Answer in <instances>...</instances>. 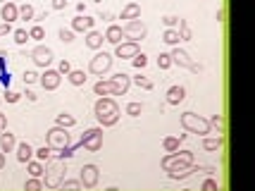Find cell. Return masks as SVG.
Wrapping results in <instances>:
<instances>
[{"instance_id": "cell-36", "label": "cell", "mask_w": 255, "mask_h": 191, "mask_svg": "<svg viewBox=\"0 0 255 191\" xmlns=\"http://www.w3.org/2000/svg\"><path fill=\"white\" fill-rule=\"evenodd\" d=\"M12 36H14V43L17 45H24L26 41H29V31H26V29H14Z\"/></svg>"}, {"instance_id": "cell-38", "label": "cell", "mask_w": 255, "mask_h": 191, "mask_svg": "<svg viewBox=\"0 0 255 191\" xmlns=\"http://www.w3.org/2000/svg\"><path fill=\"white\" fill-rule=\"evenodd\" d=\"M24 191H43V182L31 177V180H26V184H24Z\"/></svg>"}, {"instance_id": "cell-6", "label": "cell", "mask_w": 255, "mask_h": 191, "mask_svg": "<svg viewBox=\"0 0 255 191\" xmlns=\"http://www.w3.org/2000/svg\"><path fill=\"white\" fill-rule=\"evenodd\" d=\"M112 62H115V55L105 53V50H96V55L91 57L89 62V72L96 74V77H103V74H108L112 69Z\"/></svg>"}, {"instance_id": "cell-37", "label": "cell", "mask_w": 255, "mask_h": 191, "mask_svg": "<svg viewBox=\"0 0 255 191\" xmlns=\"http://www.w3.org/2000/svg\"><path fill=\"white\" fill-rule=\"evenodd\" d=\"M60 189L62 191H81V182L79 180H65L60 184Z\"/></svg>"}, {"instance_id": "cell-56", "label": "cell", "mask_w": 255, "mask_h": 191, "mask_svg": "<svg viewBox=\"0 0 255 191\" xmlns=\"http://www.w3.org/2000/svg\"><path fill=\"white\" fill-rule=\"evenodd\" d=\"M100 19H108V22H110V19H112V12H103V14H100Z\"/></svg>"}, {"instance_id": "cell-1", "label": "cell", "mask_w": 255, "mask_h": 191, "mask_svg": "<svg viewBox=\"0 0 255 191\" xmlns=\"http://www.w3.org/2000/svg\"><path fill=\"white\" fill-rule=\"evenodd\" d=\"M93 115H96V120H98L100 127H115V124L120 122V117H122L117 101L110 98V96H103V98L96 101V105H93Z\"/></svg>"}, {"instance_id": "cell-33", "label": "cell", "mask_w": 255, "mask_h": 191, "mask_svg": "<svg viewBox=\"0 0 255 191\" xmlns=\"http://www.w3.org/2000/svg\"><path fill=\"white\" fill-rule=\"evenodd\" d=\"M29 38H31V41H38V43H41V41L45 38V29L41 26V24H33L31 29H29Z\"/></svg>"}, {"instance_id": "cell-15", "label": "cell", "mask_w": 255, "mask_h": 191, "mask_svg": "<svg viewBox=\"0 0 255 191\" xmlns=\"http://www.w3.org/2000/svg\"><path fill=\"white\" fill-rule=\"evenodd\" d=\"M0 17H2V22L5 24H12L19 19V5H14L12 0H7L2 7H0Z\"/></svg>"}, {"instance_id": "cell-48", "label": "cell", "mask_w": 255, "mask_h": 191, "mask_svg": "<svg viewBox=\"0 0 255 191\" xmlns=\"http://www.w3.org/2000/svg\"><path fill=\"white\" fill-rule=\"evenodd\" d=\"M74 156V151H72V148L67 146V148H62V151H60V153H57V158H60V160H67V158H72Z\"/></svg>"}, {"instance_id": "cell-28", "label": "cell", "mask_w": 255, "mask_h": 191, "mask_svg": "<svg viewBox=\"0 0 255 191\" xmlns=\"http://www.w3.org/2000/svg\"><path fill=\"white\" fill-rule=\"evenodd\" d=\"M162 41H165L167 45H172V48H177L181 38H179V31H177V29H165V34H162Z\"/></svg>"}, {"instance_id": "cell-42", "label": "cell", "mask_w": 255, "mask_h": 191, "mask_svg": "<svg viewBox=\"0 0 255 191\" xmlns=\"http://www.w3.org/2000/svg\"><path fill=\"white\" fill-rule=\"evenodd\" d=\"M57 36H60L62 43H72V41H74V31H72V29H60Z\"/></svg>"}, {"instance_id": "cell-29", "label": "cell", "mask_w": 255, "mask_h": 191, "mask_svg": "<svg viewBox=\"0 0 255 191\" xmlns=\"http://www.w3.org/2000/svg\"><path fill=\"white\" fill-rule=\"evenodd\" d=\"M33 17H36V10H33V5H29V2L19 5V19H24V22H33Z\"/></svg>"}, {"instance_id": "cell-24", "label": "cell", "mask_w": 255, "mask_h": 191, "mask_svg": "<svg viewBox=\"0 0 255 191\" xmlns=\"http://www.w3.org/2000/svg\"><path fill=\"white\" fill-rule=\"evenodd\" d=\"M165 172H167V177H169V180H174V182L189 180L191 175H193V170L191 168H172V170H165Z\"/></svg>"}, {"instance_id": "cell-54", "label": "cell", "mask_w": 255, "mask_h": 191, "mask_svg": "<svg viewBox=\"0 0 255 191\" xmlns=\"http://www.w3.org/2000/svg\"><path fill=\"white\" fill-rule=\"evenodd\" d=\"M36 98H38V96H36L33 91H26V101L29 103H36Z\"/></svg>"}, {"instance_id": "cell-47", "label": "cell", "mask_w": 255, "mask_h": 191, "mask_svg": "<svg viewBox=\"0 0 255 191\" xmlns=\"http://www.w3.org/2000/svg\"><path fill=\"white\" fill-rule=\"evenodd\" d=\"M57 72H60V74H69V72H72V65H69V60H62V62H60V67H57Z\"/></svg>"}, {"instance_id": "cell-9", "label": "cell", "mask_w": 255, "mask_h": 191, "mask_svg": "<svg viewBox=\"0 0 255 191\" xmlns=\"http://www.w3.org/2000/svg\"><path fill=\"white\" fill-rule=\"evenodd\" d=\"M169 55H172V65H179V67H186V69H191V72H196V74H198V72H203V65H198V62H193L189 53H186L184 48H179V45L174 48V50H172V53H169Z\"/></svg>"}, {"instance_id": "cell-11", "label": "cell", "mask_w": 255, "mask_h": 191, "mask_svg": "<svg viewBox=\"0 0 255 191\" xmlns=\"http://www.w3.org/2000/svg\"><path fill=\"white\" fill-rule=\"evenodd\" d=\"M53 48H48V45H43V43H38L36 48L31 50V60H33V65L36 67H43V69H48L50 67V62H53Z\"/></svg>"}, {"instance_id": "cell-5", "label": "cell", "mask_w": 255, "mask_h": 191, "mask_svg": "<svg viewBox=\"0 0 255 191\" xmlns=\"http://www.w3.org/2000/svg\"><path fill=\"white\" fill-rule=\"evenodd\" d=\"M162 170H172V168H191L193 165V151H174V153H167L160 160Z\"/></svg>"}, {"instance_id": "cell-26", "label": "cell", "mask_w": 255, "mask_h": 191, "mask_svg": "<svg viewBox=\"0 0 255 191\" xmlns=\"http://www.w3.org/2000/svg\"><path fill=\"white\" fill-rule=\"evenodd\" d=\"M55 124L57 127H65V129H72V127L77 124V117H74V115H69V113H60L55 117Z\"/></svg>"}, {"instance_id": "cell-3", "label": "cell", "mask_w": 255, "mask_h": 191, "mask_svg": "<svg viewBox=\"0 0 255 191\" xmlns=\"http://www.w3.org/2000/svg\"><path fill=\"white\" fill-rule=\"evenodd\" d=\"M72 144V136H69V132H67L65 127H50L48 132H45V146H50L53 151H62V148H67Z\"/></svg>"}, {"instance_id": "cell-44", "label": "cell", "mask_w": 255, "mask_h": 191, "mask_svg": "<svg viewBox=\"0 0 255 191\" xmlns=\"http://www.w3.org/2000/svg\"><path fill=\"white\" fill-rule=\"evenodd\" d=\"M162 24H165L167 29H177V24H179V17H172V14H167L165 19H162Z\"/></svg>"}, {"instance_id": "cell-30", "label": "cell", "mask_w": 255, "mask_h": 191, "mask_svg": "<svg viewBox=\"0 0 255 191\" xmlns=\"http://www.w3.org/2000/svg\"><path fill=\"white\" fill-rule=\"evenodd\" d=\"M179 136H165L162 139V148H165L167 153H174V151H179Z\"/></svg>"}, {"instance_id": "cell-34", "label": "cell", "mask_w": 255, "mask_h": 191, "mask_svg": "<svg viewBox=\"0 0 255 191\" xmlns=\"http://www.w3.org/2000/svg\"><path fill=\"white\" fill-rule=\"evenodd\" d=\"M93 93H96V96H100V98H103V96H110V81H108V79H105V81L100 79L98 84L93 86Z\"/></svg>"}, {"instance_id": "cell-8", "label": "cell", "mask_w": 255, "mask_h": 191, "mask_svg": "<svg viewBox=\"0 0 255 191\" xmlns=\"http://www.w3.org/2000/svg\"><path fill=\"white\" fill-rule=\"evenodd\" d=\"M122 31H124V38H129L131 43H138V41H143L148 36V26L141 19H131V22H127L122 26Z\"/></svg>"}, {"instance_id": "cell-40", "label": "cell", "mask_w": 255, "mask_h": 191, "mask_svg": "<svg viewBox=\"0 0 255 191\" xmlns=\"http://www.w3.org/2000/svg\"><path fill=\"white\" fill-rule=\"evenodd\" d=\"M131 84H136L138 89H145V91L153 89V81H150V79H145V77H133V79H131Z\"/></svg>"}, {"instance_id": "cell-12", "label": "cell", "mask_w": 255, "mask_h": 191, "mask_svg": "<svg viewBox=\"0 0 255 191\" xmlns=\"http://www.w3.org/2000/svg\"><path fill=\"white\" fill-rule=\"evenodd\" d=\"M108 81H110V93L112 96H124V93L129 91V86H131V77H129V74H124V72L110 77Z\"/></svg>"}, {"instance_id": "cell-14", "label": "cell", "mask_w": 255, "mask_h": 191, "mask_svg": "<svg viewBox=\"0 0 255 191\" xmlns=\"http://www.w3.org/2000/svg\"><path fill=\"white\" fill-rule=\"evenodd\" d=\"M136 53H138V43H131V41H122L120 45H115V57L131 60Z\"/></svg>"}, {"instance_id": "cell-31", "label": "cell", "mask_w": 255, "mask_h": 191, "mask_svg": "<svg viewBox=\"0 0 255 191\" xmlns=\"http://www.w3.org/2000/svg\"><path fill=\"white\" fill-rule=\"evenodd\" d=\"M177 31H179V38H181V41H191V38H193V34H191V29H189V24H186V19H179Z\"/></svg>"}, {"instance_id": "cell-49", "label": "cell", "mask_w": 255, "mask_h": 191, "mask_svg": "<svg viewBox=\"0 0 255 191\" xmlns=\"http://www.w3.org/2000/svg\"><path fill=\"white\" fill-rule=\"evenodd\" d=\"M208 122H210V124H215V127H217V124L222 127V124H224V117H222V115H212V117H210V120H208Z\"/></svg>"}, {"instance_id": "cell-21", "label": "cell", "mask_w": 255, "mask_h": 191, "mask_svg": "<svg viewBox=\"0 0 255 191\" xmlns=\"http://www.w3.org/2000/svg\"><path fill=\"white\" fill-rule=\"evenodd\" d=\"M14 151H17V160H19V163H29V160H33V148H31V144H26V141L17 144Z\"/></svg>"}, {"instance_id": "cell-50", "label": "cell", "mask_w": 255, "mask_h": 191, "mask_svg": "<svg viewBox=\"0 0 255 191\" xmlns=\"http://www.w3.org/2000/svg\"><path fill=\"white\" fill-rule=\"evenodd\" d=\"M7 34H12V26L2 22V24H0V38H2V36H7Z\"/></svg>"}, {"instance_id": "cell-43", "label": "cell", "mask_w": 255, "mask_h": 191, "mask_svg": "<svg viewBox=\"0 0 255 191\" xmlns=\"http://www.w3.org/2000/svg\"><path fill=\"white\" fill-rule=\"evenodd\" d=\"M200 191H220V184L215 180H205L200 184Z\"/></svg>"}, {"instance_id": "cell-51", "label": "cell", "mask_w": 255, "mask_h": 191, "mask_svg": "<svg viewBox=\"0 0 255 191\" xmlns=\"http://www.w3.org/2000/svg\"><path fill=\"white\" fill-rule=\"evenodd\" d=\"M67 0H53V10H65Z\"/></svg>"}, {"instance_id": "cell-19", "label": "cell", "mask_w": 255, "mask_h": 191, "mask_svg": "<svg viewBox=\"0 0 255 191\" xmlns=\"http://www.w3.org/2000/svg\"><path fill=\"white\" fill-rule=\"evenodd\" d=\"M105 41L108 43H112V45H120L124 41V31H122V26H117V24H110L108 26V31H105Z\"/></svg>"}, {"instance_id": "cell-32", "label": "cell", "mask_w": 255, "mask_h": 191, "mask_svg": "<svg viewBox=\"0 0 255 191\" xmlns=\"http://www.w3.org/2000/svg\"><path fill=\"white\" fill-rule=\"evenodd\" d=\"M33 158H36V160H41V163H48V160L53 158V148H50V146H41L38 151H33Z\"/></svg>"}, {"instance_id": "cell-27", "label": "cell", "mask_w": 255, "mask_h": 191, "mask_svg": "<svg viewBox=\"0 0 255 191\" xmlns=\"http://www.w3.org/2000/svg\"><path fill=\"white\" fill-rule=\"evenodd\" d=\"M222 146H224V136H217V139L205 136V139H203V148H205V151H220Z\"/></svg>"}, {"instance_id": "cell-46", "label": "cell", "mask_w": 255, "mask_h": 191, "mask_svg": "<svg viewBox=\"0 0 255 191\" xmlns=\"http://www.w3.org/2000/svg\"><path fill=\"white\" fill-rule=\"evenodd\" d=\"M36 81H38V74H36V72H31V69L24 72V84H36Z\"/></svg>"}, {"instance_id": "cell-17", "label": "cell", "mask_w": 255, "mask_h": 191, "mask_svg": "<svg viewBox=\"0 0 255 191\" xmlns=\"http://www.w3.org/2000/svg\"><path fill=\"white\" fill-rule=\"evenodd\" d=\"M103 41H105V36L100 34V31H96V29L86 31V36H84V43H86V48H91V50H100V48H103Z\"/></svg>"}, {"instance_id": "cell-13", "label": "cell", "mask_w": 255, "mask_h": 191, "mask_svg": "<svg viewBox=\"0 0 255 191\" xmlns=\"http://www.w3.org/2000/svg\"><path fill=\"white\" fill-rule=\"evenodd\" d=\"M38 81H41V86H43L45 91H55L60 84H62V74L57 72V69H45L43 74H38Z\"/></svg>"}, {"instance_id": "cell-2", "label": "cell", "mask_w": 255, "mask_h": 191, "mask_svg": "<svg viewBox=\"0 0 255 191\" xmlns=\"http://www.w3.org/2000/svg\"><path fill=\"white\" fill-rule=\"evenodd\" d=\"M179 122L181 127L189 132V134H198V136H208L212 132V124L205 120V117H200L196 113H184L179 117Z\"/></svg>"}, {"instance_id": "cell-23", "label": "cell", "mask_w": 255, "mask_h": 191, "mask_svg": "<svg viewBox=\"0 0 255 191\" xmlns=\"http://www.w3.org/2000/svg\"><path fill=\"white\" fill-rule=\"evenodd\" d=\"M26 170H29V175H31V177L41 180V177L45 175V163H41V160H36V158H33V160L26 163Z\"/></svg>"}, {"instance_id": "cell-53", "label": "cell", "mask_w": 255, "mask_h": 191, "mask_svg": "<svg viewBox=\"0 0 255 191\" xmlns=\"http://www.w3.org/2000/svg\"><path fill=\"white\" fill-rule=\"evenodd\" d=\"M217 22H227V10H224V7L217 12Z\"/></svg>"}, {"instance_id": "cell-35", "label": "cell", "mask_w": 255, "mask_h": 191, "mask_svg": "<svg viewBox=\"0 0 255 191\" xmlns=\"http://www.w3.org/2000/svg\"><path fill=\"white\" fill-rule=\"evenodd\" d=\"M124 113L129 115V117H138V115L143 113V103H136V101H131L127 108H124Z\"/></svg>"}, {"instance_id": "cell-55", "label": "cell", "mask_w": 255, "mask_h": 191, "mask_svg": "<svg viewBox=\"0 0 255 191\" xmlns=\"http://www.w3.org/2000/svg\"><path fill=\"white\" fill-rule=\"evenodd\" d=\"M43 19H48V12H41V14L33 17V22H43Z\"/></svg>"}, {"instance_id": "cell-7", "label": "cell", "mask_w": 255, "mask_h": 191, "mask_svg": "<svg viewBox=\"0 0 255 191\" xmlns=\"http://www.w3.org/2000/svg\"><path fill=\"white\" fill-rule=\"evenodd\" d=\"M79 146H84L91 153H98L103 148V127H93V129H86L84 136L79 139Z\"/></svg>"}, {"instance_id": "cell-45", "label": "cell", "mask_w": 255, "mask_h": 191, "mask_svg": "<svg viewBox=\"0 0 255 191\" xmlns=\"http://www.w3.org/2000/svg\"><path fill=\"white\" fill-rule=\"evenodd\" d=\"M19 98H22V93H17V91H7L5 93V101L7 103H19Z\"/></svg>"}, {"instance_id": "cell-25", "label": "cell", "mask_w": 255, "mask_h": 191, "mask_svg": "<svg viewBox=\"0 0 255 191\" xmlns=\"http://www.w3.org/2000/svg\"><path fill=\"white\" fill-rule=\"evenodd\" d=\"M86 72H84V69H72V72H69V74H67V81H69V84H72V86H84V84H86Z\"/></svg>"}, {"instance_id": "cell-22", "label": "cell", "mask_w": 255, "mask_h": 191, "mask_svg": "<svg viewBox=\"0 0 255 191\" xmlns=\"http://www.w3.org/2000/svg\"><path fill=\"white\" fill-rule=\"evenodd\" d=\"M120 19H127V22H131V19H141V5H138V2H129V5H124L122 17H120Z\"/></svg>"}, {"instance_id": "cell-58", "label": "cell", "mask_w": 255, "mask_h": 191, "mask_svg": "<svg viewBox=\"0 0 255 191\" xmlns=\"http://www.w3.org/2000/svg\"><path fill=\"white\" fill-rule=\"evenodd\" d=\"M96 2H103V0H96Z\"/></svg>"}, {"instance_id": "cell-57", "label": "cell", "mask_w": 255, "mask_h": 191, "mask_svg": "<svg viewBox=\"0 0 255 191\" xmlns=\"http://www.w3.org/2000/svg\"><path fill=\"white\" fill-rule=\"evenodd\" d=\"M5 168V153H2V151H0V170Z\"/></svg>"}, {"instance_id": "cell-20", "label": "cell", "mask_w": 255, "mask_h": 191, "mask_svg": "<svg viewBox=\"0 0 255 191\" xmlns=\"http://www.w3.org/2000/svg\"><path fill=\"white\" fill-rule=\"evenodd\" d=\"M14 146H17V136L5 129V132L0 134V151H2V153H12Z\"/></svg>"}, {"instance_id": "cell-16", "label": "cell", "mask_w": 255, "mask_h": 191, "mask_svg": "<svg viewBox=\"0 0 255 191\" xmlns=\"http://www.w3.org/2000/svg\"><path fill=\"white\" fill-rule=\"evenodd\" d=\"M93 24H96V19H93V17H89V14H79V17H74V19H72V31L86 34V31H91V29H93Z\"/></svg>"}, {"instance_id": "cell-39", "label": "cell", "mask_w": 255, "mask_h": 191, "mask_svg": "<svg viewBox=\"0 0 255 191\" xmlns=\"http://www.w3.org/2000/svg\"><path fill=\"white\" fill-rule=\"evenodd\" d=\"M157 67L160 69L172 67V55H169V53H160V55H157Z\"/></svg>"}, {"instance_id": "cell-41", "label": "cell", "mask_w": 255, "mask_h": 191, "mask_svg": "<svg viewBox=\"0 0 255 191\" xmlns=\"http://www.w3.org/2000/svg\"><path fill=\"white\" fill-rule=\"evenodd\" d=\"M131 65H133L136 69H143L145 65H148V57H145L143 53H136V55L131 57Z\"/></svg>"}, {"instance_id": "cell-4", "label": "cell", "mask_w": 255, "mask_h": 191, "mask_svg": "<svg viewBox=\"0 0 255 191\" xmlns=\"http://www.w3.org/2000/svg\"><path fill=\"white\" fill-rule=\"evenodd\" d=\"M65 160H53L50 165H45V187L48 189H60V184L65 182Z\"/></svg>"}, {"instance_id": "cell-10", "label": "cell", "mask_w": 255, "mask_h": 191, "mask_svg": "<svg viewBox=\"0 0 255 191\" xmlns=\"http://www.w3.org/2000/svg\"><path fill=\"white\" fill-rule=\"evenodd\" d=\"M98 180H100L98 165H93V163H86V165L81 168V175H79V182H81V187H84V189H96V187H98Z\"/></svg>"}, {"instance_id": "cell-52", "label": "cell", "mask_w": 255, "mask_h": 191, "mask_svg": "<svg viewBox=\"0 0 255 191\" xmlns=\"http://www.w3.org/2000/svg\"><path fill=\"white\" fill-rule=\"evenodd\" d=\"M5 129H7V117H5V115L0 113V134H2Z\"/></svg>"}, {"instance_id": "cell-18", "label": "cell", "mask_w": 255, "mask_h": 191, "mask_svg": "<svg viewBox=\"0 0 255 191\" xmlns=\"http://www.w3.org/2000/svg\"><path fill=\"white\" fill-rule=\"evenodd\" d=\"M186 101V89H184V86H169V89H167V103H169V105H179V103H184Z\"/></svg>"}]
</instances>
